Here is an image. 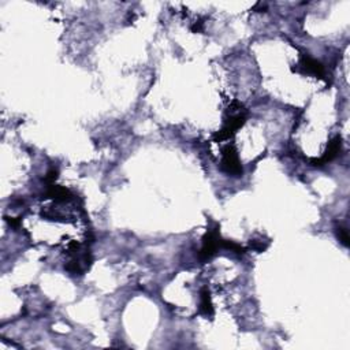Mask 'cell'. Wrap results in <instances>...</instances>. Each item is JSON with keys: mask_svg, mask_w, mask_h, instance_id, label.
<instances>
[{"mask_svg": "<svg viewBox=\"0 0 350 350\" xmlns=\"http://www.w3.org/2000/svg\"><path fill=\"white\" fill-rule=\"evenodd\" d=\"M222 170L227 172L228 175H232V177H241L242 175L244 170H242L241 161L238 159V153L232 145H226L223 148Z\"/></svg>", "mask_w": 350, "mask_h": 350, "instance_id": "6da1fadb", "label": "cell"}, {"mask_svg": "<svg viewBox=\"0 0 350 350\" xmlns=\"http://www.w3.org/2000/svg\"><path fill=\"white\" fill-rule=\"evenodd\" d=\"M219 248H222V238L219 234L218 228L208 230L203 238V246L200 251V259L201 260H209L215 256Z\"/></svg>", "mask_w": 350, "mask_h": 350, "instance_id": "7a4b0ae2", "label": "cell"}, {"mask_svg": "<svg viewBox=\"0 0 350 350\" xmlns=\"http://www.w3.org/2000/svg\"><path fill=\"white\" fill-rule=\"evenodd\" d=\"M246 116L245 114H242V112L230 116V118L226 121V123H224L222 130L213 136L215 141H223V140H228L230 137H232V136L236 134L237 130L241 128V126H244Z\"/></svg>", "mask_w": 350, "mask_h": 350, "instance_id": "3957f363", "label": "cell"}, {"mask_svg": "<svg viewBox=\"0 0 350 350\" xmlns=\"http://www.w3.org/2000/svg\"><path fill=\"white\" fill-rule=\"evenodd\" d=\"M297 71L303 73V74H309V76H315L317 78H324L326 76V70L320 62L315 61L308 55H303L300 65H298Z\"/></svg>", "mask_w": 350, "mask_h": 350, "instance_id": "277c9868", "label": "cell"}, {"mask_svg": "<svg viewBox=\"0 0 350 350\" xmlns=\"http://www.w3.org/2000/svg\"><path fill=\"white\" fill-rule=\"evenodd\" d=\"M341 147H342L341 137H339V136H336V137H334L331 141L328 142V145H327L326 151H324V153H323V156L320 157V159H313L312 164L313 166H323V164H326V163H328V161L334 160V159L338 156L339 151H341Z\"/></svg>", "mask_w": 350, "mask_h": 350, "instance_id": "5b68a950", "label": "cell"}, {"mask_svg": "<svg viewBox=\"0 0 350 350\" xmlns=\"http://www.w3.org/2000/svg\"><path fill=\"white\" fill-rule=\"evenodd\" d=\"M200 313L204 316H212L213 305L211 300V293L207 287H204L200 291Z\"/></svg>", "mask_w": 350, "mask_h": 350, "instance_id": "8992f818", "label": "cell"}, {"mask_svg": "<svg viewBox=\"0 0 350 350\" xmlns=\"http://www.w3.org/2000/svg\"><path fill=\"white\" fill-rule=\"evenodd\" d=\"M48 199H53L55 201H67L71 199L70 190H67L66 188L62 186H49V189L47 192Z\"/></svg>", "mask_w": 350, "mask_h": 350, "instance_id": "52a82bcc", "label": "cell"}, {"mask_svg": "<svg viewBox=\"0 0 350 350\" xmlns=\"http://www.w3.org/2000/svg\"><path fill=\"white\" fill-rule=\"evenodd\" d=\"M336 237H338V240L341 241L342 245L349 246V234H347V230H346L345 227L336 228Z\"/></svg>", "mask_w": 350, "mask_h": 350, "instance_id": "ba28073f", "label": "cell"}, {"mask_svg": "<svg viewBox=\"0 0 350 350\" xmlns=\"http://www.w3.org/2000/svg\"><path fill=\"white\" fill-rule=\"evenodd\" d=\"M56 178H57V170L56 168H51V170L48 171L47 172V175H45V182H48V184H51L52 185L55 181H56Z\"/></svg>", "mask_w": 350, "mask_h": 350, "instance_id": "9c48e42d", "label": "cell"}, {"mask_svg": "<svg viewBox=\"0 0 350 350\" xmlns=\"http://www.w3.org/2000/svg\"><path fill=\"white\" fill-rule=\"evenodd\" d=\"M203 25L204 22L203 21H199V22H196V24L192 26V30H193L194 33H197V32H201L203 30Z\"/></svg>", "mask_w": 350, "mask_h": 350, "instance_id": "30bf717a", "label": "cell"}, {"mask_svg": "<svg viewBox=\"0 0 350 350\" xmlns=\"http://www.w3.org/2000/svg\"><path fill=\"white\" fill-rule=\"evenodd\" d=\"M9 223L13 226V227H18L19 220H14V219H9Z\"/></svg>", "mask_w": 350, "mask_h": 350, "instance_id": "8fae6325", "label": "cell"}]
</instances>
